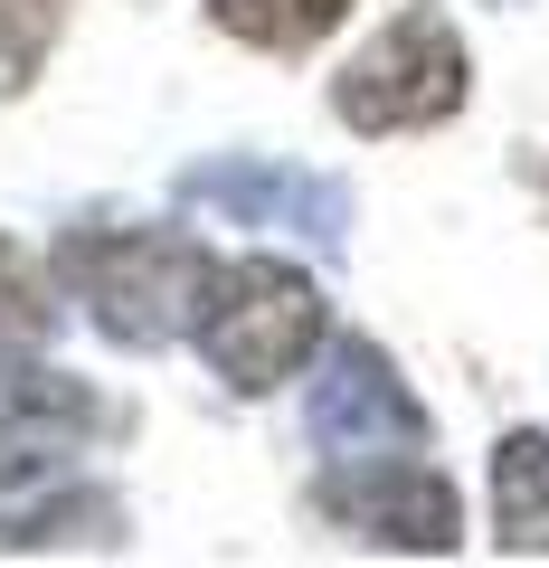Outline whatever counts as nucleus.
<instances>
[{"mask_svg":"<svg viewBox=\"0 0 549 568\" xmlns=\"http://www.w3.org/2000/svg\"><path fill=\"white\" fill-rule=\"evenodd\" d=\"M58 265L95 332L123 351H171L181 332H200V294L218 275V256H200L181 227H77Z\"/></svg>","mask_w":549,"mask_h":568,"instance_id":"f257e3e1","label":"nucleus"},{"mask_svg":"<svg viewBox=\"0 0 549 568\" xmlns=\"http://www.w3.org/2000/svg\"><path fill=\"white\" fill-rule=\"evenodd\" d=\"M200 351H209V369H218L227 388H246V398H265L275 379H294V369L323 351V294H313V275L285 265V256L218 265L209 294H200Z\"/></svg>","mask_w":549,"mask_h":568,"instance_id":"f03ea898","label":"nucleus"},{"mask_svg":"<svg viewBox=\"0 0 549 568\" xmlns=\"http://www.w3.org/2000/svg\"><path fill=\"white\" fill-rule=\"evenodd\" d=\"M465 104V39L446 10H398L360 58L332 77V114L350 133H427Z\"/></svg>","mask_w":549,"mask_h":568,"instance_id":"7ed1b4c3","label":"nucleus"},{"mask_svg":"<svg viewBox=\"0 0 549 568\" xmlns=\"http://www.w3.org/2000/svg\"><path fill=\"white\" fill-rule=\"evenodd\" d=\"M304 426H313V446H323L332 465H350V455H417L427 446V407L407 398V379L388 369L379 342H350V332L323 351V369H313Z\"/></svg>","mask_w":549,"mask_h":568,"instance_id":"20e7f679","label":"nucleus"},{"mask_svg":"<svg viewBox=\"0 0 549 568\" xmlns=\"http://www.w3.org/2000/svg\"><path fill=\"white\" fill-rule=\"evenodd\" d=\"M313 503L342 530H360V540H379V549H417V559H436V549L465 540L455 484L436 465H417V455H350V465H332L323 484H313Z\"/></svg>","mask_w":549,"mask_h":568,"instance_id":"39448f33","label":"nucleus"},{"mask_svg":"<svg viewBox=\"0 0 549 568\" xmlns=\"http://www.w3.org/2000/svg\"><path fill=\"white\" fill-rule=\"evenodd\" d=\"M85 436H104V398L95 388L67 379V369H48L39 351L0 342V493L58 474Z\"/></svg>","mask_w":549,"mask_h":568,"instance_id":"423d86ee","label":"nucleus"},{"mask_svg":"<svg viewBox=\"0 0 549 568\" xmlns=\"http://www.w3.org/2000/svg\"><path fill=\"white\" fill-rule=\"evenodd\" d=\"M181 209L190 219H227V227H285L304 246H342L350 237V190L323 171H285V162H209L181 171Z\"/></svg>","mask_w":549,"mask_h":568,"instance_id":"0eeeda50","label":"nucleus"},{"mask_svg":"<svg viewBox=\"0 0 549 568\" xmlns=\"http://www.w3.org/2000/svg\"><path fill=\"white\" fill-rule=\"evenodd\" d=\"M492 530H502L511 559H549V436L540 426H511L492 446Z\"/></svg>","mask_w":549,"mask_h":568,"instance_id":"6e6552de","label":"nucleus"},{"mask_svg":"<svg viewBox=\"0 0 549 568\" xmlns=\"http://www.w3.org/2000/svg\"><path fill=\"white\" fill-rule=\"evenodd\" d=\"M342 10H350V0H209V20H218L227 39L275 48V58H294V48L332 39V29H342Z\"/></svg>","mask_w":549,"mask_h":568,"instance_id":"1a4fd4ad","label":"nucleus"},{"mask_svg":"<svg viewBox=\"0 0 549 568\" xmlns=\"http://www.w3.org/2000/svg\"><path fill=\"white\" fill-rule=\"evenodd\" d=\"M58 275L67 265H39V256H20V246H0V342L39 351L48 332H58Z\"/></svg>","mask_w":549,"mask_h":568,"instance_id":"9d476101","label":"nucleus"},{"mask_svg":"<svg viewBox=\"0 0 549 568\" xmlns=\"http://www.w3.org/2000/svg\"><path fill=\"white\" fill-rule=\"evenodd\" d=\"M58 20L67 0H0V95H20L39 77V58L58 48Z\"/></svg>","mask_w":549,"mask_h":568,"instance_id":"9b49d317","label":"nucleus"}]
</instances>
